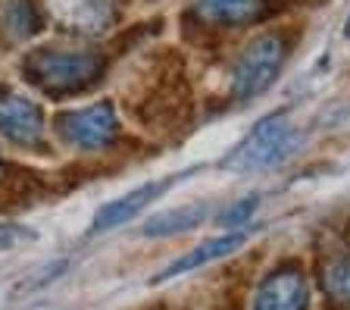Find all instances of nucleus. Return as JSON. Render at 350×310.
Returning <instances> with one entry per match:
<instances>
[{
  "mask_svg": "<svg viewBox=\"0 0 350 310\" xmlns=\"http://www.w3.org/2000/svg\"><path fill=\"white\" fill-rule=\"evenodd\" d=\"M284 53H288V44H284L282 35H260L254 38L241 57L234 60L232 69V94L238 101H254L262 91L269 88L275 81L278 69L284 63Z\"/></svg>",
  "mask_w": 350,
  "mask_h": 310,
  "instance_id": "nucleus-3",
  "label": "nucleus"
},
{
  "mask_svg": "<svg viewBox=\"0 0 350 310\" xmlns=\"http://www.w3.org/2000/svg\"><path fill=\"white\" fill-rule=\"evenodd\" d=\"M256 207H260V198H256V194L241 198L238 204H232L226 214H222V226H241V222H247L250 216L256 214Z\"/></svg>",
  "mask_w": 350,
  "mask_h": 310,
  "instance_id": "nucleus-13",
  "label": "nucleus"
},
{
  "mask_svg": "<svg viewBox=\"0 0 350 310\" xmlns=\"http://www.w3.org/2000/svg\"><path fill=\"white\" fill-rule=\"evenodd\" d=\"M35 238V232L25 229V226H16V222H3L0 226V251H7V248H16V244L29 242Z\"/></svg>",
  "mask_w": 350,
  "mask_h": 310,
  "instance_id": "nucleus-14",
  "label": "nucleus"
},
{
  "mask_svg": "<svg viewBox=\"0 0 350 310\" xmlns=\"http://www.w3.org/2000/svg\"><path fill=\"white\" fill-rule=\"evenodd\" d=\"M294 148H297V135L291 132L288 116L278 113V116H266L250 129V135L234 148L226 166L234 172H260L282 163Z\"/></svg>",
  "mask_w": 350,
  "mask_h": 310,
  "instance_id": "nucleus-2",
  "label": "nucleus"
},
{
  "mask_svg": "<svg viewBox=\"0 0 350 310\" xmlns=\"http://www.w3.org/2000/svg\"><path fill=\"white\" fill-rule=\"evenodd\" d=\"M344 35H347V38H350V23H347V25H344Z\"/></svg>",
  "mask_w": 350,
  "mask_h": 310,
  "instance_id": "nucleus-15",
  "label": "nucleus"
},
{
  "mask_svg": "<svg viewBox=\"0 0 350 310\" xmlns=\"http://www.w3.org/2000/svg\"><path fill=\"white\" fill-rule=\"evenodd\" d=\"M22 73L41 91L51 94H69V91L88 88L100 75V57L91 51H63V47H41L35 51Z\"/></svg>",
  "mask_w": 350,
  "mask_h": 310,
  "instance_id": "nucleus-1",
  "label": "nucleus"
},
{
  "mask_svg": "<svg viewBox=\"0 0 350 310\" xmlns=\"http://www.w3.org/2000/svg\"><path fill=\"white\" fill-rule=\"evenodd\" d=\"M210 216V204H188L178 210H166L160 216H150L144 222V235L147 238H166V235H182V232L194 229Z\"/></svg>",
  "mask_w": 350,
  "mask_h": 310,
  "instance_id": "nucleus-10",
  "label": "nucleus"
},
{
  "mask_svg": "<svg viewBox=\"0 0 350 310\" xmlns=\"http://www.w3.org/2000/svg\"><path fill=\"white\" fill-rule=\"evenodd\" d=\"M306 307H310V282L294 266L269 273L254 295V310H306Z\"/></svg>",
  "mask_w": 350,
  "mask_h": 310,
  "instance_id": "nucleus-5",
  "label": "nucleus"
},
{
  "mask_svg": "<svg viewBox=\"0 0 350 310\" xmlns=\"http://www.w3.org/2000/svg\"><path fill=\"white\" fill-rule=\"evenodd\" d=\"M7 10H13V13H10V19H3V23H7L16 35H31V31L38 29V23H35L38 16L29 0H7Z\"/></svg>",
  "mask_w": 350,
  "mask_h": 310,
  "instance_id": "nucleus-12",
  "label": "nucleus"
},
{
  "mask_svg": "<svg viewBox=\"0 0 350 310\" xmlns=\"http://www.w3.org/2000/svg\"><path fill=\"white\" fill-rule=\"evenodd\" d=\"M266 0H194V13L204 23L216 25H244L260 19Z\"/></svg>",
  "mask_w": 350,
  "mask_h": 310,
  "instance_id": "nucleus-9",
  "label": "nucleus"
},
{
  "mask_svg": "<svg viewBox=\"0 0 350 310\" xmlns=\"http://www.w3.org/2000/svg\"><path fill=\"white\" fill-rule=\"evenodd\" d=\"M325 288L341 301H350V254L338 257L325 270Z\"/></svg>",
  "mask_w": 350,
  "mask_h": 310,
  "instance_id": "nucleus-11",
  "label": "nucleus"
},
{
  "mask_svg": "<svg viewBox=\"0 0 350 310\" xmlns=\"http://www.w3.org/2000/svg\"><path fill=\"white\" fill-rule=\"evenodd\" d=\"M247 232H228V235H219V238H210V242L197 244V248H191L188 254H182L178 260H172V263L163 270V273L153 276V282H166V279H175V276H185L191 273V270H200V266L213 263V260L226 257V254L238 251L241 244L247 242Z\"/></svg>",
  "mask_w": 350,
  "mask_h": 310,
  "instance_id": "nucleus-8",
  "label": "nucleus"
},
{
  "mask_svg": "<svg viewBox=\"0 0 350 310\" xmlns=\"http://www.w3.org/2000/svg\"><path fill=\"white\" fill-rule=\"evenodd\" d=\"M44 132V116L35 101L22 94H0V138L13 144H35Z\"/></svg>",
  "mask_w": 350,
  "mask_h": 310,
  "instance_id": "nucleus-6",
  "label": "nucleus"
},
{
  "mask_svg": "<svg viewBox=\"0 0 350 310\" xmlns=\"http://www.w3.org/2000/svg\"><path fill=\"white\" fill-rule=\"evenodd\" d=\"M57 132L66 144H72L79 151H100L113 144L119 122L109 103H91V107H81V110L63 113L57 119Z\"/></svg>",
  "mask_w": 350,
  "mask_h": 310,
  "instance_id": "nucleus-4",
  "label": "nucleus"
},
{
  "mask_svg": "<svg viewBox=\"0 0 350 310\" xmlns=\"http://www.w3.org/2000/svg\"><path fill=\"white\" fill-rule=\"evenodd\" d=\"M169 185H172V179L147 182V185H141V188H135V192L122 194V198L109 201L100 214L94 216V222H91V235H100V232H109V229H116V226H122V222L135 220L150 201H157L163 192H166Z\"/></svg>",
  "mask_w": 350,
  "mask_h": 310,
  "instance_id": "nucleus-7",
  "label": "nucleus"
}]
</instances>
